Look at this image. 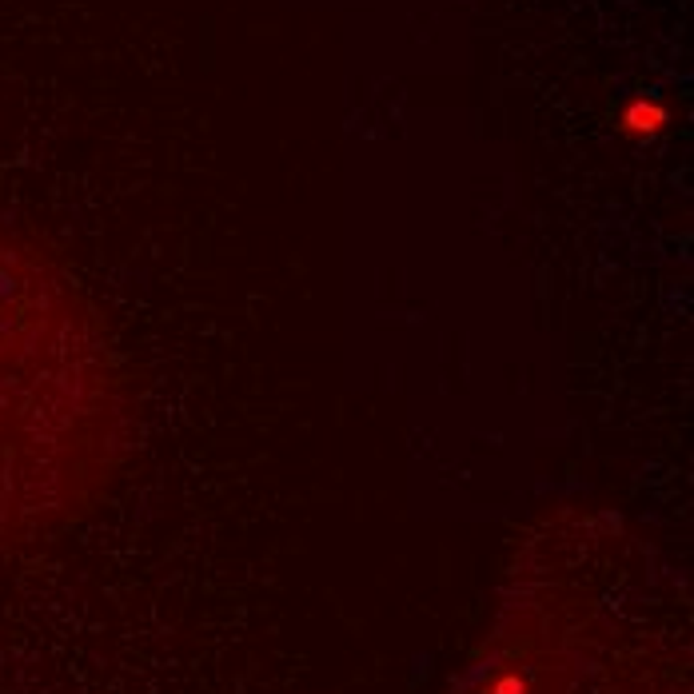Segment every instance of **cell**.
<instances>
[{"mask_svg":"<svg viewBox=\"0 0 694 694\" xmlns=\"http://www.w3.org/2000/svg\"><path fill=\"white\" fill-rule=\"evenodd\" d=\"M686 594L614 519L547 527L451 694H690Z\"/></svg>","mask_w":694,"mask_h":694,"instance_id":"cell-1","label":"cell"},{"mask_svg":"<svg viewBox=\"0 0 694 694\" xmlns=\"http://www.w3.org/2000/svg\"><path fill=\"white\" fill-rule=\"evenodd\" d=\"M128 447L124 367L80 283L0 224V543L68 523Z\"/></svg>","mask_w":694,"mask_h":694,"instance_id":"cell-2","label":"cell"}]
</instances>
